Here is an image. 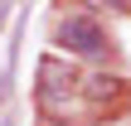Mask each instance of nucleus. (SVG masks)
<instances>
[{"label": "nucleus", "mask_w": 131, "mask_h": 126, "mask_svg": "<svg viewBox=\"0 0 131 126\" xmlns=\"http://www.w3.org/2000/svg\"><path fill=\"white\" fill-rule=\"evenodd\" d=\"M117 87H122L117 78H92V83H88V92H92V97H112Z\"/></svg>", "instance_id": "obj_2"}, {"label": "nucleus", "mask_w": 131, "mask_h": 126, "mask_svg": "<svg viewBox=\"0 0 131 126\" xmlns=\"http://www.w3.org/2000/svg\"><path fill=\"white\" fill-rule=\"evenodd\" d=\"M58 44L68 53H78V58H102L107 53V29L97 19H88V15H68L58 24Z\"/></svg>", "instance_id": "obj_1"}]
</instances>
